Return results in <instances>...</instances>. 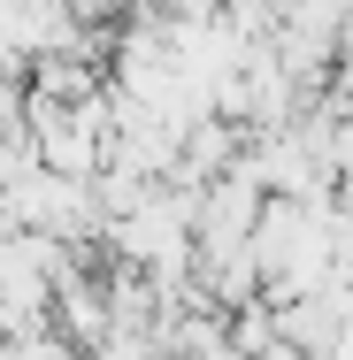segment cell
I'll use <instances>...</instances> for the list:
<instances>
[{
    "label": "cell",
    "mask_w": 353,
    "mask_h": 360,
    "mask_svg": "<svg viewBox=\"0 0 353 360\" xmlns=\"http://www.w3.org/2000/svg\"><path fill=\"white\" fill-rule=\"evenodd\" d=\"M261 360H315V353H299V345H284V338H277V345H269Z\"/></svg>",
    "instance_id": "cell-2"
},
{
    "label": "cell",
    "mask_w": 353,
    "mask_h": 360,
    "mask_svg": "<svg viewBox=\"0 0 353 360\" xmlns=\"http://www.w3.org/2000/svg\"><path fill=\"white\" fill-rule=\"evenodd\" d=\"M16 360H92V353L62 330H31V338H16Z\"/></svg>",
    "instance_id": "cell-1"
}]
</instances>
